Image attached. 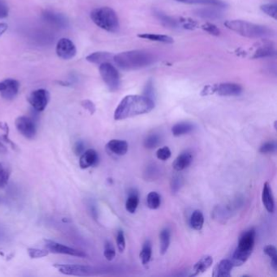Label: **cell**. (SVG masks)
I'll return each mask as SVG.
<instances>
[{
  "mask_svg": "<svg viewBox=\"0 0 277 277\" xmlns=\"http://www.w3.org/2000/svg\"><path fill=\"white\" fill-rule=\"evenodd\" d=\"M155 108V102L144 95H128L120 101L114 112L115 120L143 115Z\"/></svg>",
  "mask_w": 277,
  "mask_h": 277,
  "instance_id": "obj_1",
  "label": "cell"
},
{
  "mask_svg": "<svg viewBox=\"0 0 277 277\" xmlns=\"http://www.w3.org/2000/svg\"><path fill=\"white\" fill-rule=\"evenodd\" d=\"M155 56L143 50H135L122 52L114 55L113 60L120 69L125 71H132L150 66L155 62Z\"/></svg>",
  "mask_w": 277,
  "mask_h": 277,
  "instance_id": "obj_2",
  "label": "cell"
},
{
  "mask_svg": "<svg viewBox=\"0 0 277 277\" xmlns=\"http://www.w3.org/2000/svg\"><path fill=\"white\" fill-rule=\"evenodd\" d=\"M224 25L228 30L236 32L243 37L250 38H262L274 35V31L264 25H256L245 20H227Z\"/></svg>",
  "mask_w": 277,
  "mask_h": 277,
  "instance_id": "obj_3",
  "label": "cell"
},
{
  "mask_svg": "<svg viewBox=\"0 0 277 277\" xmlns=\"http://www.w3.org/2000/svg\"><path fill=\"white\" fill-rule=\"evenodd\" d=\"M255 236L256 233L255 228H250L240 236L238 247L236 248L232 259H230L233 267L241 266L250 258L255 246Z\"/></svg>",
  "mask_w": 277,
  "mask_h": 277,
  "instance_id": "obj_4",
  "label": "cell"
},
{
  "mask_svg": "<svg viewBox=\"0 0 277 277\" xmlns=\"http://www.w3.org/2000/svg\"><path fill=\"white\" fill-rule=\"evenodd\" d=\"M91 18L97 26L108 32H117L120 29V23L116 13L108 7L93 9L91 12Z\"/></svg>",
  "mask_w": 277,
  "mask_h": 277,
  "instance_id": "obj_5",
  "label": "cell"
},
{
  "mask_svg": "<svg viewBox=\"0 0 277 277\" xmlns=\"http://www.w3.org/2000/svg\"><path fill=\"white\" fill-rule=\"evenodd\" d=\"M99 73L103 81L111 91H116L120 88V74L112 64L109 62L100 64Z\"/></svg>",
  "mask_w": 277,
  "mask_h": 277,
  "instance_id": "obj_6",
  "label": "cell"
},
{
  "mask_svg": "<svg viewBox=\"0 0 277 277\" xmlns=\"http://www.w3.org/2000/svg\"><path fill=\"white\" fill-rule=\"evenodd\" d=\"M44 242L45 247L49 251V253L70 255V256H75V257L78 258H86L87 256L86 253L81 251V250H76L74 248L62 245L60 243L56 242L54 240H44Z\"/></svg>",
  "mask_w": 277,
  "mask_h": 277,
  "instance_id": "obj_7",
  "label": "cell"
},
{
  "mask_svg": "<svg viewBox=\"0 0 277 277\" xmlns=\"http://www.w3.org/2000/svg\"><path fill=\"white\" fill-rule=\"evenodd\" d=\"M50 93L45 89H38L33 91L28 97V102L37 111H42L49 103Z\"/></svg>",
  "mask_w": 277,
  "mask_h": 277,
  "instance_id": "obj_8",
  "label": "cell"
},
{
  "mask_svg": "<svg viewBox=\"0 0 277 277\" xmlns=\"http://www.w3.org/2000/svg\"><path fill=\"white\" fill-rule=\"evenodd\" d=\"M15 125L18 132L25 138L27 139L35 138L37 129L35 122L31 118L25 115H20L16 119Z\"/></svg>",
  "mask_w": 277,
  "mask_h": 277,
  "instance_id": "obj_9",
  "label": "cell"
},
{
  "mask_svg": "<svg viewBox=\"0 0 277 277\" xmlns=\"http://www.w3.org/2000/svg\"><path fill=\"white\" fill-rule=\"evenodd\" d=\"M53 267L56 268L62 274L75 277H86L90 276L92 268L88 266L79 264H54Z\"/></svg>",
  "mask_w": 277,
  "mask_h": 277,
  "instance_id": "obj_10",
  "label": "cell"
},
{
  "mask_svg": "<svg viewBox=\"0 0 277 277\" xmlns=\"http://www.w3.org/2000/svg\"><path fill=\"white\" fill-rule=\"evenodd\" d=\"M56 54L60 59L69 60L76 56V48L74 42L66 37L59 40L56 45Z\"/></svg>",
  "mask_w": 277,
  "mask_h": 277,
  "instance_id": "obj_11",
  "label": "cell"
},
{
  "mask_svg": "<svg viewBox=\"0 0 277 277\" xmlns=\"http://www.w3.org/2000/svg\"><path fill=\"white\" fill-rule=\"evenodd\" d=\"M242 92L240 85L235 83H221L216 85V93L223 97L238 96Z\"/></svg>",
  "mask_w": 277,
  "mask_h": 277,
  "instance_id": "obj_12",
  "label": "cell"
},
{
  "mask_svg": "<svg viewBox=\"0 0 277 277\" xmlns=\"http://www.w3.org/2000/svg\"><path fill=\"white\" fill-rule=\"evenodd\" d=\"M5 88L1 91V97L5 100H13L18 95L20 89V82L15 79L8 78L4 80Z\"/></svg>",
  "mask_w": 277,
  "mask_h": 277,
  "instance_id": "obj_13",
  "label": "cell"
},
{
  "mask_svg": "<svg viewBox=\"0 0 277 277\" xmlns=\"http://www.w3.org/2000/svg\"><path fill=\"white\" fill-rule=\"evenodd\" d=\"M106 148L109 152L112 153L118 156L125 155L129 150V144L125 140L120 139H112L109 141L106 145Z\"/></svg>",
  "mask_w": 277,
  "mask_h": 277,
  "instance_id": "obj_14",
  "label": "cell"
},
{
  "mask_svg": "<svg viewBox=\"0 0 277 277\" xmlns=\"http://www.w3.org/2000/svg\"><path fill=\"white\" fill-rule=\"evenodd\" d=\"M98 161V153L93 149H89L81 155L79 160V165L81 169H87L89 167L94 166Z\"/></svg>",
  "mask_w": 277,
  "mask_h": 277,
  "instance_id": "obj_15",
  "label": "cell"
},
{
  "mask_svg": "<svg viewBox=\"0 0 277 277\" xmlns=\"http://www.w3.org/2000/svg\"><path fill=\"white\" fill-rule=\"evenodd\" d=\"M212 263H213V259L210 255H206V256L202 257L194 265L189 277H194L199 276V275L203 274L212 266Z\"/></svg>",
  "mask_w": 277,
  "mask_h": 277,
  "instance_id": "obj_16",
  "label": "cell"
},
{
  "mask_svg": "<svg viewBox=\"0 0 277 277\" xmlns=\"http://www.w3.org/2000/svg\"><path fill=\"white\" fill-rule=\"evenodd\" d=\"M193 162V155L189 150H185L177 156L172 164V167L177 172H182L191 165Z\"/></svg>",
  "mask_w": 277,
  "mask_h": 277,
  "instance_id": "obj_17",
  "label": "cell"
},
{
  "mask_svg": "<svg viewBox=\"0 0 277 277\" xmlns=\"http://www.w3.org/2000/svg\"><path fill=\"white\" fill-rule=\"evenodd\" d=\"M262 202L263 206L269 213H273L275 211V201L272 194V188L268 182L263 185L262 192Z\"/></svg>",
  "mask_w": 277,
  "mask_h": 277,
  "instance_id": "obj_18",
  "label": "cell"
},
{
  "mask_svg": "<svg viewBox=\"0 0 277 277\" xmlns=\"http://www.w3.org/2000/svg\"><path fill=\"white\" fill-rule=\"evenodd\" d=\"M233 265L230 259L221 260L214 267L212 277H229L233 268Z\"/></svg>",
  "mask_w": 277,
  "mask_h": 277,
  "instance_id": "obj_19",
  "label": "cell"
},
{
  "mask_svg": "<svg viewBox=\"0 0 277 277\" xmlns=\"http://www.w3.org/2000/svg\"><path fill=\"white\" fill-rule=\"evenodd\" d=\"M113 57L114 55L109 52H97L89 55L86 57V60L92 64H102L108 62L110 63L111 60L113 59Z\"/></svg>",
  "mask_w": 277,
  "mask_h": 277,
  "instance_id": "obj_20",
  "label": "cell"
},
{
  "mask_svg": "<svg viewBox=\"0 0 277 277\" xmlns=\"http://www.w3.org/2000/svg\"><path fill=\"white\" fill-rule=\"evenodd\" d=\"M276 55V50L272 42H263L255 52L253 58L254 59H261L267 57L274 56Z\"/></svg>",
  "mask_w": 277,
  "mask_h": 277,
  "instance_id": "obj_21",
  "label": "cell"
},
{
  "mask_svg": "<svg viewBox=\"0 0 277 277\" xmlns=\"http://www.w3.org/2000/svg\"><path fill=\"white\" fill-rule=\"evenodd\" d=\"M195 15L199 18L203 19H209V20H217L222 18V13L216 8H202L195 12Z\"/></svg>",
  "mask_w": 277,
  "mask_h": 277,
  "instance_id": "obj_22",
  "label": "cell"
},
{
  "mask_svg": "<svg viewBox=\"0 0 277 277\" xmlns=\"http://www.w3.org/2000/svg\"><path fill=\"white\" fill-rule=\"evenodd\" d=\"M194 129V126L191 123L181 122L173 125V127L172 128V132L175 137H181L193 132Z\"/></svg>",
  "mask_w": 277,
  "mask_h": 277,
  "instance_id": "obj_23",
  "label": "cell"
},
{
  "mask_svg": "<svg viewBox=\"0 0 277 277\" xmlns=\"http://www.w3.org/2000/svg\"><path fill=\"white\" fill-rule=\"evenodd\" d=\"M177 1L180 3H188V4H203L219 8H225L227 6L222 0H177Z\"/></svg>",
  "mask_w": 277,
  "mask_h": 277,
  "instance_id": "obj_24",
  "label": "cell"
},
{
  "mask_svg": "<svg viewBox=\"0 0 277 277\" xmlns=\"http://www.w3.org/2000/svg\"><path fill=\"white\" fill-rule=\"evenodd\" d=\"M138 204H139L138 194L135 190H132L129 194V197H128L126 203H125L126 211L131 214L135 213L137 211Z\"/></svg>",
  "mask_w": 277,
  "mask_h": 277,
  "instance_id": "obj_25",
  "label": "cell"
},
{
  "mask_svg": "<svg viewBox=\"0 0 277 277\" xmlns=\"http://www.w3.org/2000/svg\"><path fill=\"white\" fill-rule=\"evenodd\" d=\"M9 126L6 122H0V141L10 146L13 150H18V147L9 138Z\"/></svg>",
  "mask_w": 277,
  "mask_h": 277,
  "instance_id": "obj_26",
  "label": "cell"
},
{
  "mask_svg": "<svg viewBox=\"0 0 277 277\" xmlns=\"http://www.w3.org/2000/svg\"><path fill=\"white\" fill-rule=\"evenodd\" d=\"M189 224L192 228H194V230H201L204 224V216L203 214L201 211L196 210L192 213L191 217L189 220Z\"/></svg>",
  "mask_w": 277,
  "mask_h": 277,
  "instance_id": "obj_27",
  "label": "cell"
},
{
  "mask_svg": "<svg viewBox=\"0 0 277 277\" xmlns=\"http://www.w3.org/2000/svg\"><path fill=\"white\" fill-rule=\"evenodd\" d=\"M160 252L162 255H165L167 253L170 245V240H171V233L168 228H164L160 234Z\"/></svg>",
  "mask_w": 277,
  "mask_h": 277,
  "instance_id": "obj_28",
  "label": "cell"
},
{
  "mask_svg": "<svg viewBox=\"0 0 277 277\" xmlns=\"http://www.w3.org/2000/svg\"><path fill=\"white\" fill-rule=\"evenodd\" d=\"M138 37L144 39L154 41V42H164V43H173L174 40L167 35H155V34H143L138 35Z\"/></svg>",
  "mask_w": 277,
  "mask_h": 277,
  "instance_id": "obj_29",
  "label": "cell"
},
{
  "mask_svg": "<svg viewBox=\"0 0 277 277\" xmlns=\"http://www.w3.org/2000/svg\"><path fill=\"white\" fill-rule=\"evenodd\" d=\"M151 255H152L151 242L149 240H146L140 253V259L143 265H148L150 262Z\"/></svg>",
  "mask_w": 277,
  "mask_h": 277,
  "instance_id": "obj_30",
  "label": "cell"
},
{
  "mask_svg": "<svg viewBox=\"0 0 277 277\" xmlns=\"http://www.w3.org/2000/svg\"><path fill=\"white\" fill-rule=\"evenodd\" d=\"M10 176V167L3 163H0V189H3L7 186Z\"/></svg>",
  "mask_w": 277,
  "mask_h": 277,
  "instance_id": "obj_31",
  "label": "cell"
},
{
  "mask_svg": "<svg viewBox=\"0 0 277 277\" xmlns=\"http://www.w3.org/2000/svg\"><path fill=\"white\" fill-rule=\"evenodd\" d=\"M148 206L151 210H156L161 205V197L157 192L152 191L149 193L147 199Z\"/></svg>",
  "mask_w": 277,
  "mask_h": 277,
  "instance_id": "obj_32",
  "label": "cell"
},
{
  "mask_svg": "<svg viewBox=\"0 0 277 277\" xmlns=\"http://www.w3.org/2000/svg\"><path fill=\"white\" fill-rule=\"evenodd\" d=\"M161 143V138L158 134H150L144 140V147L147 149H155Z\"/></svg>",
  "mask_w": 277,
  "mask_h": 277,
  "instance_id": "obj_33",
  "label": "cell"
},
{
  "mask_svg": "<svg viewBox=\"0 0 277 277\" xmlns=\"http://www.w3.org/2000/svg\"><path fill=\"white\" fill-rule=\"evenodd\" d=\"M265 254L271 259L272 266L274 268L275 271L277 270V248L274 245H268L265 246L263 249Z\"/></svg>",
  "mask_w": 277,
  "mask_h": 277,
  "instance_id": "obj_34",
  "label": "cell"
},
{
  "mask_svg": "<svg viewBox=\"0 0 277 277\" xmlns=\"http://www.w3.org/2000/svg\"><path fill=\"white\" fill-rule=\"evenodd\" d=\"M155 16H156V18L162 22L163 25H165V26L170 28L177 27V21L173 20L172 18L168 17V16L165 15V14L161 13V12H156V13H155Z\"/></svg>",
  "mask_w": 277,
  "mask_h": 277,
  "instance_id": "obj_35",
  "label": "cell"
},
{
  "mask_svg": "<svg viewBox=\"0 0 277 277\" xmlns=\"http://www.w3.org/2000/svg\"><path fill=\"white\" fill-rule=\"evenodd\" d=\"M103 255H104V257L106 258V259L108 260V261H112V260L115 259V247H114V245H112V243L108 241V240H107L105 242Z\"/></svg>",
  "mask_w": 277,
  "mask_h": 277,
  "instance_id": "obj_36",
  "label": "cell"
},
{
  "mask_svg": "<svg viewBox=\"0 0 277 277\" xmlns=\"http://www.w3.org/2000/svg\"><path fill=\"white\" fill-rule=\"evenodd\" d=\"M43 16H44L45 19L51 23H54V24L61 25L65 22V20L63 19L61 16L59 15V14L46 12V13L43 14Z\"/></svg>",
  "mask_w": 277,
  "mask_h": 277,
  "instance_id": "obj_37",
  "label": "cell"
},
{
  "mask_svg": "<svg viewBox=\"0 0 277 277\" xmlns=\"http://www.w3.org/2000/svg\"><path fill=\"white\" fill-rule=\"evenodd\" d=\"M261 10L271 18L277 19V5L276 3H267L261 6Z\"/></svg>",
  "mask_w": 277,
  "mask_h": 277,
  "instance_id": "obj_38",
  "label": "cell"
},
{
  "mask_svg": "<svg viewBox=\"0 0 277 277\" xmlns=\"http://www.w3.org/2000/svg\"><path fill=\"white\" fill-rule=\"evenodd\" d=\"M27 252L31 259H41V258L46 257L49 255V251L47 249L40 250V249H35V248H29Z\"/></svg>",
  "mask_w": 277,
  "mask_h": 277,
  "instance_id": "obj_39",
  "label": "cell"
},
{
  "mask_svg": "<svg viewBox=\"0 0 277 277\" xmlns=\"http://www.w3.org/2000/svg\"><path fill=\"white\" fill-rule=\"evenodd\" d=\"M182 184H183V178L182 176L175 175L171 180V190H172V194H176L179 191L181 187L182 186Z\"/></svg>",
  "mask_w": 277,
  "mask_h": 277,
  "instance_id": "obj_40",
  "label": "cell"
},
{
  "mask_svg": "<svg viewBox=\"0 0 277 277\" xmlns=\"http://www.w3.org/2000/svg\"><path fill=\"white\" fill-rule=\"evenodd\" d=\"M171 155H172V152H171V150L167 147L160 148L157 150V152H156V156H157L158 159L160 160H162V161H166V160H169Z\"/></svg>",
  "mask_w": 277,
  "mask_h": 277,
  "instance_id": "obj_41",
  "label": "cell"
},
{
  "mask_svg": "<svg viewBox=\"0 0 277 277\" xmlns=\"http://www.w3.org/2000/svg\"><path fill=\"white\" fill-rule=\"evenodd\" d=\"M277 149V144L276 142H268L263 144V145L260 148L259 151L262 154H270V153H273L276 151Z\"/></svg>",
  "mask_w": 277,
  "mask_h": 277,
  "instance_id": "obj_42",
  "label": "cell"
},
{
  "mask_svg": "<svg viewBox=\"0 0 277 277\" xmlns=\"http://www.w3.org/2000/svg\"><path fill=\"white\" fill-rule=\"evenodd\" d=\"M202 29L209 33L210 35H214V36H219L221 34V30L216 27V25L211 24V23H206L204 25H202Z\"/></svg>",
  "mask_w": 277,
  "mask_h": 277,
  "instance_id": "obj_43",
  "label": "cell"
},
{
  "mask_svg": "<svg viewBox=\"0 0 277 277\" xmlns=\"http://www.w3.org/2000/svg\"><path fill=\"white\" fill-rule=\"evenodd\" d=\"M125 233L122 230L118 232L116 236V245H117L118 250L120 253L124 252L125 249Z\"/></svg>",
  "mask_w": 277,
  "mask_h": 277,
  "instance_id": "obj_44",
  "label": "cell"
},
{
  "mask_svg": "<svg viewBox=\"0 0 277 277\" xmlns=\"http://www.w3.org/2000/svg\"><path fill=\"white\" fill-rule=\"evenodd\" d=\"M81 105L84 109L88 111L89 113H90L91 115H93V114L95 113V104H94L92 101L90 100V99H85V100L81 101Z\"/></svg>",
  "mask_w": 277,
  "mask_h": 277,
  "instance_id": "obj_45",
  "label": "cell"
},
{
  "mask_svg": "<svg viewBox=\"0 0 277 277\" xmlns=\"http://www.w3.org/2000/svg\"><path fill=\"white\" fill-rule=\"evenodd\" d=\"M144 96L151 98V99L155 98V90H154L152 81H149L147 84V86L144 89Z\"/></svg>",
  "mask_w": 277,
  "mask_h": 277,
  "instance_id": "obj_46",
  "label": "cell"
},
{
  "mask_svg": "<svg viewBox=\"0 0 277 277\" xmlns=\"http://www.w3.org/2000/svg\"><path fill=\"white\" fill-rule=\"evenodd\" d=\"M9 8L4 0H0V19L8 18Z\"/></svg>",
  "mask_w": 277,
  "mask_h": 277,
  "instance_id": "obj_47",
  "label": "cell"
},
{
  "mask_svg": "<svg viewBox=\"0 0 277 277\" xmlns=\"http://www.w3.org/2000/svg\"><path fill=\"white\" fill-rule=\"evenodd\" d=\"M146 174L148 175V179H155L156 175L159 174L157 167L154 165H150L147 169Z\"/></svg>",
  "mask_w": 277,
  "mask_h": 277,
  "instance_id": "obj_48",
  "label": "cell"
},
{
  "mask_svg": "<svg viewBox=\"0 0 277 277\" xmlns=\"http://www.w3.org/2000/svg\"><path fill=\"white\" fill-rule=\"evenodd\" d=\"M181 22L182 23L183 27L188 29V30H194V28L197 26V23L194 20H190V19H182Z\"/></svg>",
  "mask_w": 277,
  "mask_h": 277,
  "instance_id": "obj_49",
  "label": "cell"
},
{
  "mask_svg": "<svg viewBox=\"0 0 277 277\" xmlns=\"http://www.w3.org/2000/svg\"><path fill=\"white\" fill-rule=\"evenodd\" d=\"M213 93H216V85L206 86L203 89V91H201L202 96L211 95V94H213Z\"/></svg>",
  "mask_w": 277,
  "mask_h": 277,
  "instance_id": "obj_50",
  "label": "cell"
},
{
  "mask_svg": "<svg viewBox=\"0 0 277 277\" xmlns=\"http://www.w3.org/2000/svg\"><path fill=\"white\" fill-rule=\"evenodd\" d=\"M8 25L6 23H0V37L8 30Z\"/></svg>",
  "mask_w": 277,
  "mask_h": 277,
  "instance_id": "obj_51",
  "label": "cell"
},
{
  "mask_svg": "<svg viewBox=\"0 0 277 277\" xmlns=\"http://www.w3.org/2000/svg\"><path fill=\"white\" fill-rule=\"evenodd\" d=\"M83 150V144L81 143H77L76 145V155H79L80 153H81Z\"/></svg>",
  "mask_w": 277,
  "mask_h": 277,
  "instance_id": "obj_52",
  "label": "cell"
},
{
  "mask_svg": "<svg viewBox=\"0 0 277 277\" xmlns=\"http://www.w3.org/2000/svg\"><path fill=\"white\" fill-rule=\"evenodd\" d=\"M0 152L5 153L7 152V149H6L5 146L3 145L2 142L0 141Z\"/></svg>",
  "mask_w": 277,
  "mask_h": 277,
  "instance_id": "obj_53",
  "label": "cell"
},
{
  "mask_svg": "<svg viewBox=\"0 0 277 277\" xmlns=\"http://www.w3.org/2000/svg\"><path fill=\"white\" fill-rule=\"evenodd\" d=\"M4 88H5V82L4 81H0V92L3 91Z\"/></svg>",
  "mask_w": 277,
  "mask_h": 277,
  "instance_id": "obj_54",
  "label": "cell"
},
{
  "mask_svg": "<svg viewBox=\"0 0 277 277\" xmlns=\"http://www.w3.org/2000/svg\"><path fill=\"white\" fill-rule=\"evenodd\" d=\"M0 202H1V199H0Z\"/></svg>",
  "mask_w": 277,
  "mask_h": 277,
  "instance_id": "obj_55",
  "label": "cell"
}]
</instances>
